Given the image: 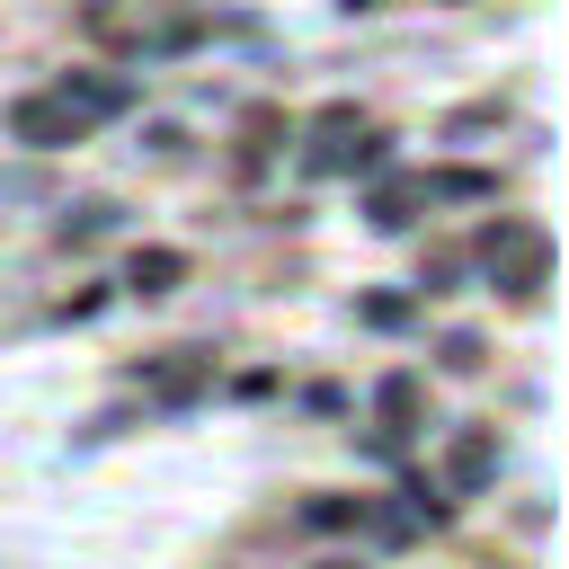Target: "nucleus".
I'll list each match as a JSON object with an SVG mask.
<instances>
[{"label": "nucleus", "mask_w": 569, "mask_h": 569, "mask_svg": "<svg viewBox=\"0 0 569 569\" xmlns=\"http://www.w3.org/2000/svg\"><path fill=\"white\" fill-rule=\"evenodd\" d=\"M382 418H391V436H409V427H418V382H409V373H391V382H382Z\"/></svg>", "instance_id": "423d86ee"}, {"label": "nucleus", "mask_w": 569, "mask_h": 569, "mask_svg": "<svg viewBox=\"0 0 569 569\" xmlns=\"http://www.w3.org/2000/svg\"><path fill=\"white\" fill-rule=\"evenodd\" d=\"M320 569H356V560H320Z\"/></svg>", "instance_id": "6e6552de"}, {"label": "nucleus", "mask_w": 569, "mask_h": 569, "mask_svg": "<svg viewBox=\"0 0 569 569\" xmlns=\"http://www.w3.org/2000/svg\"><path fill=\"white\" fill-rule=\"evenodd\" d=\"M124 107H133V80L62 71L53 89H36V98H18V107H9V133H18V142H36V151H62V142H80L89 124H107V116H124Z\"/></svg>", "instance_id": "f257e3e1"}, {"label": "nucleus", "mask_w": 569, "mask_h": 569, "mask_svg": "<svg viewBox=\"0 0 569 569\" xmlns=\"http://www.w3.org/2000/svg\"><path fill=\"white\" fill-rule=\"evenodd\" d=\"M302 516H311V525H320V533H347V525H356V516H365V498H311V507H302Z\"/></svg>", "instance_id": "0eeeda50"}, {"label": "nucleus", "mask_w": 569, "mask_h": 569, "mask_svg": "<svg viewBox=\"0 0 569 569\" xmlns=\"http://www.w3.org/2000/svg\"><path fill=\"white\" fill-rule=\"evenodd\" d=\"M178 276H187V258H178V249H133V267H124V284H133V293H169Z\"/></svg>", "instance_id": "39448f33"}, {"label": "nucleus", "mask_w": 569, "mask_h": 569, "mask_svg": "<svg viewBox=\"0 0 569 569\" xmlns=\"http://www.w3.org/2000/svg\"><path fill=\"white\" fill-rule=\"evenodd\" d=\"M480 258H489V276H498L507 293H542V284H551V240H542L533 222H489V231H480Z\"/></svg>", "instance_id": "f03ea898"}, {"label": "nucleus", "mask_w": 569, "mask_h": 569, "mask_svg": "<svg viewBox=\"0 0 569 569\" xmlns=\"http://www.w3.org/2000/svg\"><path fill=\"white\" fill-rule=\"evenodd\" d=\"M489 471H498V436H489V427H462L453 453H445V480H453V489H480Z\"/></svg>", "instance_id": "20e7f679"}, {"label": "nucleus", "mask_w": 569, "mask_h": 569, "mask_svg": "<svg viewBox=\"0 0 569 569\" xmlns=\"http://www.w3.org/2000/svg\"><path fill=\"white\" fill-rule=\"evenodd\" d=\"M204 382H213V356H187V347H178L169 365H151V373H142V391H151V400H196Z\"/></svg>", "instance_id": "7ed1b4c3"}, {"label": "nucleus", "mask_w": 569, "mask_h": 569, "mask_svg": "<svg viewBox=\"0 0 569 569\" xmlns=\"http://www.w3.org/2000/svg\"><path fill=\"white\" fill-rule=\"evenodd\" d=\"M347 9H373V0H347Z\"/></svg>", "instance_id": "1a4fd4ad"}]
</instances>
